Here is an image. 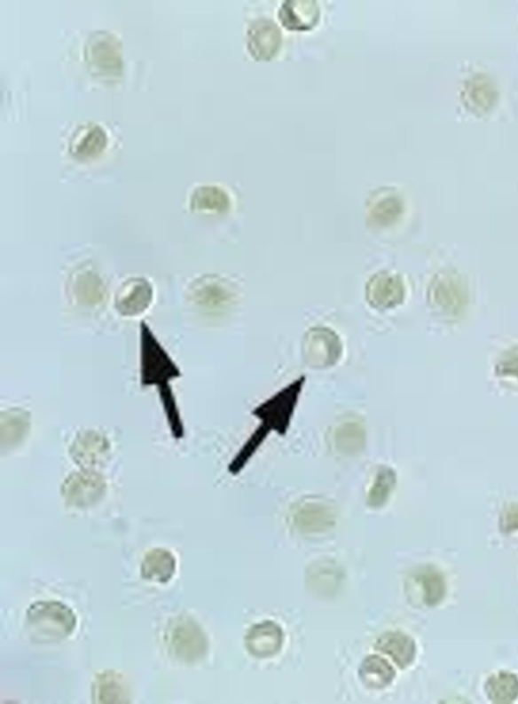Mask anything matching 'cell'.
I'll use <instances>...</instances> for the list:
<instances>
[{
  "mask_svg": "<svg viewBox=\"0 0 518 704\" xmlns=\"http://www.w3.org/2000/svg\"><path fill=\"white\" fill-rule=\"evenodd\" d=\"M27 628L35 641L59 642L74 633L76 616L60 602H37L27 611Z\"/></svg>",
  "mask_w": 518,
  "mask_h": 704,
  "instance_id": "obj_1",
  "label": "cell"
},
{
  "mask_svg": "<svg viewBox=\"0 0 518 704\" xmlns=\"http://www.w3.org/2000/svg\"><path fill=\"white\" fill-rule=\"evenodd\" d=\"M140 330L141 382L144 386H156L165 398L170 394L169 383L177 379L181 372L145 322L141 323Z\"/></svg>",
  "mask_w": 518,
  "mask_h": 704,
  "instance_id": "obj_2",
  "label": "cell"
},
{
  "mask_svg": "<svg viewBox=\"0 0 518 704\" xmlns=\"http://www.w3.org/2000/svg\"><path fill=\"white\" fill-rule=\"evenodd\" d=\"M154 289L146 278H131L123 282L114 297V307L124 317L140 316L153 303Z\"/></svg>",
  "mask_w": 518,
  "mask_h": 704,
  "instance_id": "obj_3",
  "label": "cell"
},
{
  "mask_svg": "<svg viewBox=\"0 0 518 704\" xmlns=\"http://www.w3.org/2000/svg\"><path fill=\"white\" fill-rule=\"evenodd\" d=\"M282 47V33L270 20H258L247 33V48L256 61H271Z\"/></svg>",
  "mask_w": 518,
  "mask_h": 704,
  "instance_id": "obj_4",
  "label": "cell"
},
{
  "mask_svg": "<svg viewBox=\"0 0 518 704\" xmlns=\"http://www.w3.org/2000/svg\"><path fill=\"white\" fill-rule=\"evenodd\" d=\"M106 484L97 474L72 475L63 487L67 502L78 508L89 507L103 497Z\"/></svg>",
  "mask_w": 518,
  "mask_h": 704,
  "instance_id": "obj_5",
  "label": "cell"
},
{
  "mask_svg": "<svg viewBox=\"0 0 518 704\" xmlns=\"http://www.w3.org/2000/svg\"><path fill=\"white\" fill-rule=\"evenodd\" d=\"M320 16V7L312 0H289L279 11L280 24L289 31H311L319 23Z\"/></svg>",
  "mask_w": 518,
  "mask_h": 704,
  "instance_id": "obj_6",
  "label": "cell"
},
{
  "mask_svg": "<svg viewBox=\"0 0 518 704\" xmlns=\"http://www.w3.org/2000/svg\"><path fill=\"white\" fill-rule=\"evenodd\" d=\"M170 638L171 649L184 661H196L207 651L203 631L191 621L179 622L172 629Z\"/></svg>",
  "mask_w": 518,
  "mask_h": 704,
  "instance_id": "obj_7",
  "label": "cell"
},
{
  "mask_svg": "<svg viewBox=\"0 0 518 704\" xmlns=\"http://www.w3.org/2000/svg\"><path fill=\"white\" fill-rule=\"evenodd\" d=\"M366 297L373 307L393 308L404 300L405 287L399 275L378 273L370 281Z\"/></svg>",
  "mask_w": 518,
  "mask_h": 704,
  "instance_id": "obj_8",
  "label": "cell"
},
{
  "mask_svg": "<svg viewBox=\"0 0 518 704\" xmlns=\"http://www.w3.org/2000/svg\"><path fill=\"white\" fill-rule=\"evenodd\" d=\"M246 643L251 655L259 659L271 658L283 647V630L275 622L258 623L248 631Z\"/></svg>",
  "mask_w": 518,
  "mask_h": 704,
  "instance_id": "obj_9",
  "label": "cell"
},
{
  "mask_svg": "<svg viewBox=\"0 0 518 704\" xmlns=\"http://www.w3.org/2000/svg\"><path fill=\"white\" fill-rule=\"evenodd\" d=\"M176 571L177 560L174 554L163 549L150 550L141 566L142 577L158 583L169 582Z\"/></svg>",
  "mask_w": 518,
  "mask_h": 704,
  "instance_id": "obj_10",
  "label": "cell"
},
{
  "mask_svg": "<svg viewBox=\"0 0 518 704\" xmlns=\"http://www.w3.org/2000/svg\"><path fill=\"white\" fill-rule=\"evenodd\" d=\"M376 649L392 658L401 669L412 665L416 656V645L412 638L399 631L381 637Z\"/></svg>",
  "mask_w": 518,
  "mask_h": 704,
  "instance_id": "obj_11",
  "label": "cell"
},
{
  "mask_svg": "<svg viewBox=\"0 0 518 704\" xmlns=\"http://www.w3.org/2000/svg\"><path fill=\"white\" fill-rule=\"evenodd\" d=\"M498 92L485 77H474L464 91L465 103L471 110L486 113L494 107Z\"/></svg>",
  "mask_w": 518,
  "mask_h": 704,
  "instance_id": "obj_12",
  "label": "cell"
},
{
  "mask_svg": "<svg viewBox=\"0 0 518 704\" xmlns=\"http://www.w3.org/2000/svg\"><path fill=\"white\" fill-rule=\"evenodd\" d=\"M414 586L417 587L424 605L434 606L443 599L445 584L443 576L436 570L426 568L417 572L413 576Z\"/></svg>",
  "mask_w": 518,
  "mask_h": 704,
  "instance_id": "obj_13",
  "label": "cell"
},
{
  "mask_svg": "<svg viewBox=\"0 0 518 704\" xmlns=\"http://www.w3.org/2000/svg\"><path fill=\"white\" fill-rule=\"evenodd\" d=\"M359 677L366 687L382 689L392 684L395 671L383 658L373 655L365 660L359 669Z\"/></svg>",
  "mask_w": 518,
  "mask_h": 704,
  "instance_id": "obj_14",
  "label": "cell"
},
{
  "mask_svg": "<svg viewBox=\"0 0 518 704\" xmlns=\"http://www.w3.org/2000/svg\"><path fill=\"white\" fill-rule=\"evenodd\" d=\"M431 293L438 306L451 311L459 309L466 299L462 285L452 274L443 275L435 281Z\"/></svg>",
  "mask_w": 518,
  "mask_h": 704,
  "instance_id": "obj_15",
  "label": "cell"
},
{
  "mask_svg": "<svg viewBox=\"0 0 518 704\" xmlns=\"http://www.w3.org/2000/svg\"><path fill=\"white\" fill-rule=\"evenodd\" d=\"M191 208L198 212H226L230 208L229 195L218 186H200L192 194Z\"/></svg>",
  "mask_w": 518,
  "mask_h": 704,
  "instance_id": "obj_16",
  "label": "cell"
},
{
  "mask_svg": "<svg viewBox=\"0 0 518 704\" xmlns=\"http://www.w3.org/2000/svg\"><path fill=\"white\" fill-rule=\"evenodd\" d=\"M485 691L494 703H512L518 699V677L509 672L492 675L486 682Z\"/></svg>",
  "mask_w": 518,
  "mask_h": 704,
  "instance_id": "obj_17",
  "label": "cell"
},
{
  "mask_svg": "<svg viewBox=\"0 0 518 704\" xmlns=\"http://www.w3.org/2000/svg\"><path fill=\"white\" fill-rule=\"evenodd\" d=\"M107 136L103 128L92 126L77 138L71 152L76 158L90 159L98 156L106 149Z\"/></svg>",
  "mask_w": 518,
  "mask_h": 704,
  "instance_id": "obj_18",
  "label": "cell"
},
{
  "mask_svg": "<svg viewBox=\"0 0 518 704\" xmlns=\"http://www.w3.org/2000/svg\"><path fill=\"white\" fill-rule=\"evenodd\" d=\"M92 58L98 67L106 71H116L121 68L118 44L112 38L99 40L93 44Z\"/></svg>",
  "mask_w": 518,
  "mask_h": 704,
  "instance_id": "obj_19",
  "label": "cell"
},
{
  "mask_svg": "<svg viewBox=\"0 0 518 704\" xmlns=\"http://www.w3.org/2000/svg\"><path fill=\"white\" fill-rule=\"evenodd\" d=\"M218 280H204L197 281L192 292L194 300L200 303L217 304L229 299V289L224 282Z\"/></svg>",
  "mask_w": 518,
  "mask_h": 704,
  "instance_id": "obj_20",
  "label": "cell"
},
{
  "mask_svg": "<svg viewBox=\"0 0 518 704\" xmlns=\"http://www.w3.org/2000/svg\"><path fill=\"white\" fill-rule=\"evenodd\" d=\"M297 522L301 527L309 532L319 531L330 522V513L326 507L320 505H307L297 514Z\"/></svg>",
  "mask_w": 518,
  "mask_h": 704,
  "instance_id": "obj_21",
  "label": "cell"
},
{
  "mask_svg": "<svg viewBox=\"0 0 518 704\" xmlns=\"http://www.w3.org/2000/svg\"><path fill=\"white\" fill-rule=\"evenodd\" d=\"M395 478L392 471H382L377 477L375 484H373L370 496L369 503L373 507H379L386 503L388 495L394 487Z\"/></svg>",
  "mask_w": 518,
  "mask_h": 704,
  "instance_id": "obj_22",
  "label": "cell"
},
{
  "mask_svg": "<svg viewBox=\"0 0 518 704\" xmlns=\"http://www.w3.org/2000/svg\"><path fill=\"white\" fill-rule=\"evenodd\" d=\"M111 687L107 688L103 684H98V700L102 702H116L119 700H123L124 688L122 685L121 679L111 675Z\"/></svg>",
  "mask_w": 518,
  "mask_h": 704,
  "instance_id": "obj_23",
  "label": "cell"
},
{
  "mask_svg": "<svg viewBox=\"0 0 518 704\" xmlns=\"http://www.w3.org/2000/svg\"><path fill=\"white\" fill-rule=\"evenodd\" d=\"M503 529L506 532H513L514 529H518V508H512L509 510L503 518Z\"/></svg>",
  "mask_w": 518,
  "mask_h": 704,
  "instance_id": "obj_24",
  "label": "cell"
}]
</instances>
